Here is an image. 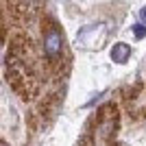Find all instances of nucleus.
Instances as JSON below:
<instances>
[{
  "mask_svg": "<svg viewBox=\"0 0 146 146\" xmlns=\"http://www.w3.org/2000/svg\"><path fill=\"white\" fill-rule=\"evenodd\" d=\"M107 37V26L105 24H90L83 26L76 35V42L83 46V48H100V44L105 42Z\"/></svg>",
  "mask_w": 146,
  "mask_h": 146,
  "instance_id": "f257e3e1",
  "label": "nucleus"
},
{
  "mask_svg": "<svg viewBox=\"0 0 146 146\" xmlns=\"http://www.w3.org/2000/svg\"><path fill=\"white\" fill-rule=\"evenodd\" d=\"M61 48H63V37L57 29H50L46 35H44V52L50 57V59H59Z\"/></svg>",
  "mask_w": 146,
  "mask_h": 146,
  "instance_id": "f03ea898",
  "label": "nucleus"
},
{
  "mask_svg": "<svg viewBox=\"0 0 146 146\" xmlns=\"http://www.w3.org/2000/svg\"><path fill=\"white\" fill-rule=\"evenodd\" d=\"M131 57V46L124 42H118L113 44V48H111V59L116 61V63H124V61Z\"/></svg>",
  "mask_w": 146,
  "mask_h": 146,
  "instance_id": "7ed1b4c3",
  "label": "nucleus"
},
{
  "mask_svg": "<svg viewBox=\"0 0 146 146\" xmlns=\"http://www.w3.org/2000/svg\"><path fill=\"white\" fill-rule=\"evenodd\" d=\"M133 35L137 37V39L146 37V24H135V26H133Z\"/></svg>",
  "mask_w": 146,
  "mask_h": 146,
  "instance_id": "20e7f679",
  "label": "nucleus"
},
{
  "mask_svg": "<svg viewBox=\"0 0 146 146\" xmlns=\"http://www.w3.org/2000/svg\"><path fill=\"white\" fill-rule=\"evenodd\" d=\"M140 18H142V22L146 24V7H144V9H140Z\"/></svg>",
  "mask_w": 146,
  "mask_h": 146,
  "instance_id": "39448f33",
  "label": "nucleus"
},
{
  "mask_svg": "<svg viewBox=\"0 0 146 146\" xmlns=\"http://www.w3.org/2000/svg\"><path fill=\"white\" fill-rule=\"evenodd\" d=\"M2 146H7V144H2Z\"/></svg>",
  "mask_w": 146,
  "mask_h": 146,
  "instance_id": "423d86ee",
  "label": "nucleus"
}]
</instances>
